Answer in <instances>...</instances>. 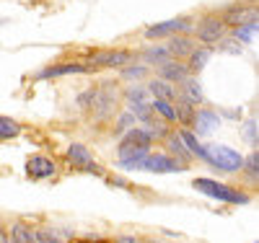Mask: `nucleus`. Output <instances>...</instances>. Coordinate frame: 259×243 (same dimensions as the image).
<instances>
[{"label":"nucleus","instance_id":"15","mask_svg":"<svg viewBox=\"0 0 259 243\" xmlns=\"http://www.w3.org/2000/svg\"><path fill=\"white\" fill-rule=\"evenodd\" d=\"M148 93H153L156 99H166V101H171V99L177 96V91L171 88V83H168V80H150Z\"/></svg>","mask_w":259,"mask_h":243},{"label":"nucleus","instance_id":"25","mask_svg":"<svg viewBox=\"0 0 259 243\" xmlns=\"http://www.w3.org/2000/svg\"><path fill=\"white\" fill-rule=\"evenodd\" d=\"M244 163H246V173L256 181V176H259V153H256V148H254V153H251V156H249Z\"/></svg>","mask_w":259,"mask_h":243},{"label":"nucleus","instance_id":"27","mask_svg":"<svg viewBox=\"0 0 259 243\" xmlns=\"http://www.w3.org/2000/svg\"><path fill=\"white\" fill-rule=\"evenodd\" d=\"M239 39H251V36H256V21H251V24H244V26H239L233 31Z\"/></svg>","mask_w":259,"mask_h":243},{"label":"nucleus","instance_id":"14","mask_svg":"<svg viewBox=\"0 0 259 243\" xmlns=\"http://www.w3.org/2000/svg\"><path fill=\"white\" fill-rule=\"evenodd\" d=\"M85 65H75V62H62V65H52L39 73V78H60V75H73V73H85Z\"/></svg>","mask_w":259,"mask_h":243},{"label":"nucleus","instance_id":"12","mask_svg":"<svg viewBox=\"0 0 259 243\" xmlns=\"http://www.w3.org/2000/svg\"><path fill=\"white\" fill-rule=\"evenodd\" d=\"M226 21L231 26L251 24V21H256V8H251V6H246V8H228L226 11Z\"/></svg>","mask_w":259,"mask_h":243},{"label":"nucleus","instance_id":"18","mask_svg":"<svg viewBox=\"0 0 259 243\" xmlns=\"http://www.w3.org/2000/svg\"><path fill=\"white\" fill-rule=\"evenodd\" d=\"M150 109H156V112H158L166 122H177V106H171V101H166V99H156L153 104H150Z\"/></svg>","mask_w":259,"mask_h":243},{"label":"nucleus","instance_id":"16","mask_svg":"<svg viewBox=\"0 0 259 243\" xmlns=\"http://www.w3.org/2000/svg\"><path fill=\"white\" fill-rule=\"evenodd\" d=\"M182 83H184V88H182V93H184V101H187V104H200V101H202V91H200V83L194 80V78L189 80V75H187V78H184Z\"/></svg>","mask_w":259,"mask_h":243},{"label":"nucleus","instance_id":"32","mask_svg":"<svg viewBox=\"0 0 259 243\" xmlns=\"http://www.w3.org/2000/svg\"><path fill=\"white\" fill-rule=\"evenodd\" d=\"M6 238H8V235L3 233V228H0V243H6Z\"/></svg>","mask_w":259,"mask_h":243},{"label":"nucleus","instance_id":"22","mask_svg":"<svg viewBox=\"0 0 259 243\" xmlns=\"http://www.w3.org/2000/svg\"><path fill=\"white\" fill-rule=\"evenodd\" d=\"M168 57H171L168 47H153V50H148V52H145V60H148V62H153V65H161V62H166Z\"/></svg>","mask_w":259,"mask_h":243},{"label":"nucleus","instance_id":"19","mask_svg":"<svg viewBox=\"0 0 259 243\" xmlns=\"http://www.w3.org/2000/svg\"><path fill=\"white\" fill-rule=\"evenodd\" d=\"M179 137H182L184 148H187V150L192 153V156H197V158H202V156H205V148L200 145V140L194 137V135H192L189 129H182V135H179Z\"/></svg>","mask_w":259,"mask_h":243},{"label":"nucleus","instance_id":"8","mask_svg":"<svg viewBox=\"0 0 259 243\" xmlns=\"http://www.w3.org/2000/svg\"><path fill=\"white\" fill-rule=\"evenodd\" d=\"M226 34V24L221 18H202L200 21V26H197V36L205 41V44H215V41H221Z\"/></svg>","mask_w":259,"mask_h":243},{"label":"nucleus","instance_id":"29","mask_svg":"<svg viewBox=\"0 0 259 243\" xmlns=\"http://www.w3.org/2000/svg\"><path fill=\"white\" fill-rule=\"evenodd\" d=\"M145 96H148V88H133V91H130V101H133V104L145 101Z\"/></svg>","mask_w":259,"mask_h":243},{"label":"nucleus","instance_id":"1","mask_svg":"<svg viewBox=\"0 0 259 243\" xmlns=\"http://www.w3.org/2000/svg\"><path fill=\"white\" fill-rule=\"evenodd\" d=\"M192 186L197 189V191H202L205 197L218 200V202H228V205H246V202H249V194H241L239 189L226 186V184L212 181V179H194Z\"/></svg>","mask_w":259,"mask_h":243},{"label":"nucleus","instance_id":"4","mask_svg":"<svg viewBox=\"0 0 259 243\" xmlns=\"http://www.w3.org/2000/svg\"><path fill=\"white\" fill-rule=\"evenodd\" d=\"M189 29H192L189 18H171V21H161V24H156V26H148L145 36L148 39H161V36L177 34V31H189Z\"/></svg>","mask_w":259,"mask_h":243},{"label":"nucleus","instance_id":"20","mask_svg":"<svg viewBox=\"0 0 259 243\" xmlns=\"http://www.w3.org/2000/svg\"><path fill=\"white\" fill-rule=\"evenodd\" d=\"M207 57H210V50H197V47H194V50L189 52V65H187V68H189V70H202L205 62H207Z\"/></svg>","mask_w":259,"mask_h":243},{"label":"nucleus","instance_id":"23","mask_svg":"<svg viewBox=\"0 0 259 243\" xmlns=\"http://www.w3.org/2000/svg\"><path fill=\"white\" fill-rule=\"evenodd\" d=\"M124 140H130V142H140V145H150V142H153V137H150V132H148V129H130L127 135H124Z\"/></svg>","mask_w":259,"mask_h":243},{"label":"nucleus","instance_id":"6","mask_svg":"<svg viewBox=\"0 0 259 243\" xmlns=\"http://www.w3.org/2000/svg\"><path fill=\"white\" fill-rule=\"evenodd\" d=\"M26 173L31 176V179H52V176L57 173V166L47 156H31L26 161Z\"/></svg>","mask_w":259,"mask_h":243},{"label":"nucleus","instance_id":"31","mask_svg":"<svg viewBox=\"0 0 259 243\" xmlns=\"http://www.w3.org/2000/svg\"><path fill=\"white\" fill-rule=\"evenodd\" d=\"M143 73H145V68H135V70H124V75H127V78H140Z\"/></svg>","mask_w":259,"mask_h":243},{"label":"nucleus","instance_id":"3","mask_svg":"<svg viewBox=\"0 0 259 243\" xmlns=\"http://www.w3.org/2000/svg\"><path fill=\"white\" fill-rule=\"evenodd\" d=\"M150 153V145H140V142H130L124 140L122 148H119V166L124 168H138L140 161Z\"/></svg>","mask_w":259,"mask_h":243},{"label":"nucleus","instance_id":"10","mask_svg":"<svg viewBox=\"0 0 259 243\" xmlns=\"http://www.w3.org/2000/svg\"><path fill=\"white\" fill-rule=\"evenodd\" d=\"M158 68H161L163 80H168V83H182L189 75V68L184 62H177V60H166V62L158 65Z\"/></svg>","mask_w":259,"mask_h":243},{"label":"nucleus","instance_id":"9","mask_svg":"<svg viewBox=\"0 0 259 243\" xmlns=\"http://www.w3.org/2000/svg\"><path fill=\"white\" fill-rule=\"evenodd\" d=\"M68 161H70L73 166L83 168V171H91V173H101V168H99V166L94 163L91 153L85 150L83 145H70V148H68Z\"/></svg>","mask_w":259,"mask_h":243},{"label":"nucleus","instance_id":"2","mask_svg":"<svg viewBox=\"0 0 259 243\" xmlns=\"http://www.w3.org/2000/svg\"><path fill=\"white\" fill-rule=\"evenodd\" d=\"M202 158L207 163H212L218 171H226V173H236V171H241V166H244L241 153L233 150V148H226V145H207Z\"/></svg>","mask_w":259,"mask_h":243},{"label":"nucleus","instance_id":"30","mask_svg":"<svg viewBox=\"0 0 259 243\" xmlns=\"http://www.w3.org/2000/svg\"><path fill=\"white\" fill-rule=\"evenodd\" d=\"M91 101H94V91H89V93H83V96L78 99V104H80V106H85V104L91 106Z\"/></svg>","mask_w":259,"mask_h":243},{"label":"nucleus","instance_id":"28","mask_svg":"<svg viewBox=\"0 0 259 243\" xmlns=\"http://www.w3.org/2000/svg\"><path fill=\"white\" fill-rule=\"evenodd\" d=\"M168 148H171V153H177V156H187V148H184V142H182V137H171L168 140Z\"/></svg>","mask_w":259,"mask_h":243},{"label":"nucleus","instance_id":"13","mask_svg":"<svg viewBox=\"0 0 259 243\" xmlns=\"http://www.w3.org/2000/svg\"><path fill=\"white\" fill-rule=\"evenodd\" d=\"M192 124H194V129H197V135H207V132L221 127V117L212 114V112H200V114H194Z\"/></svg>","mask_w":259,"mask_h":243},{"label":"nucleus","instance_id":"11","mask_svg":"<svg viewBox=\"0 0 259 243\" xmlns=\"http://www.w3.org/2000/svg\"><path fill=\"white\" fill-rule=\"evenodd\" d=\"M168 52L177 55V57H189V52L194 50V41L184 34H168Z\"/></svg>","mask_w":259,"mask_h":243},{"label":"nucleus","instance_id":"24","mask_svg":"<svg viewBox=\"0 0 259 243\" xmlns=\"http://www.w3.org/2000/svg\"><path fill=\"white\" fill-rule=\"evenodd\" d=\"M192 119H194V109H192V104L182 101V104L177 106V122H182V124H192Z\"/></svg>","mask_w":259,"mask_h":243},{"label":"nucleus","instance_id":"21","mask_svg":"<svg viewBox=\"0 0 259 243\" xmlns=\"http://www.w3.org/2000/svg\"><path fill=\"white\" fill-rule=\"evenodd\" d=\"M18 132H21V127H18L13 119H8V117H0V140L18 137Z\"/></svg>","mask_w":259,"mask_h":243},{"label":"nucleus","instance_id":"7","mask_svg":"<svg viewBox=\"0 0 259 243\" xmlns=\"http://www.w3.org/2000/svg\"><path fill=\"white\" fill-rule=\"evenodd\" d=\"M130 62V52H96L89 60V70L96 68H124Z\"/></svg>","mask_w":259,"mask_h":243},{"label":"nucleus","instance_id":"26","mask_svg":"<svg viewBox=\"0 0 259 243\" xmlns=\"http://www.w3.org/2000/svg\"><path fill=\"white\" fill-rule=\"evenodd\" d=\"M244 140L256 148V119H249V122L244 124Z\"/></svg>","mask_w":259,"mask_h":243},{"label":"nucleus","instance_id":"17","mask_svg":"<svg viewBox=\"0 0 259 243\" xmlns=\"http://www.w3.org/2000/svg\"><path fill=\"white\" fill-rule=\"evenodd\" d=\"M8 240H13V243H34V240H36V235H34V230H31V228H26L24 223H16V225L11 228Z\"/></svg>","mask_w":259,"mask_h":243},{"label":"nucleus","instance_id":"5","mask_svg":"<svg viewBox=\"0 0 259 243\" xmlns=\"http://www.w3.org/2000/svg\"><path fill=\"white\" fill-rule=\"evenodd\" d=\"M140 168L153 171V173H177V171H182V163L168 158V156H150L148 153V156L140 161Z\"/></svg>","mask_w":259,"mask_h":243}]
</instances>
